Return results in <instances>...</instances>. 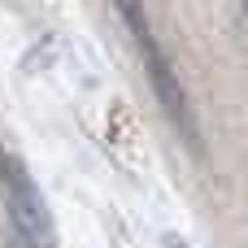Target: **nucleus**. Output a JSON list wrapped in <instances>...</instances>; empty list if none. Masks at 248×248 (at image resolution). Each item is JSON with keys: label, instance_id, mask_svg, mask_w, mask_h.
Returning <instances> with one entry per match:
<instances>
[{"label": "nucleus", "instance_id": "nucleus-1", "mask_svg": "<svg viewBox=\"0 0 248 248\" xmlns=\"http://www.w3.org/2000/svg\"><path fill=\"white\" fill-rule=\"evenodd\" d=\"M118 13H122V22H126V31H131V44H135V52H140V61H144V74H148V83H153V92H157L166 118H170V126L183 135V144H187L192 153H201L196 109H192L187 87L179 83V70H174V61L166 57V48H161V39H157V31H153L148 13H144L140 4H118Z\"/></svg>", "mask_w": 248, "mask_h": 248}, {"label": "nucleus", "instance_id": "nucleus-2", "mask_svg": "<svg viewBox=\"0 0 248 248\" xmlns=\"http://www.w3.org/2000/svg\"><path fill=\"white\" fill-rule=\"evenodd\" d=\"M17 166H22V161H17V157H13V153L4 148V140H0V183H4V179H9V174H13Z\"/></svg>", "mask_w": 248, "mask_h": 248}]
</instances>
